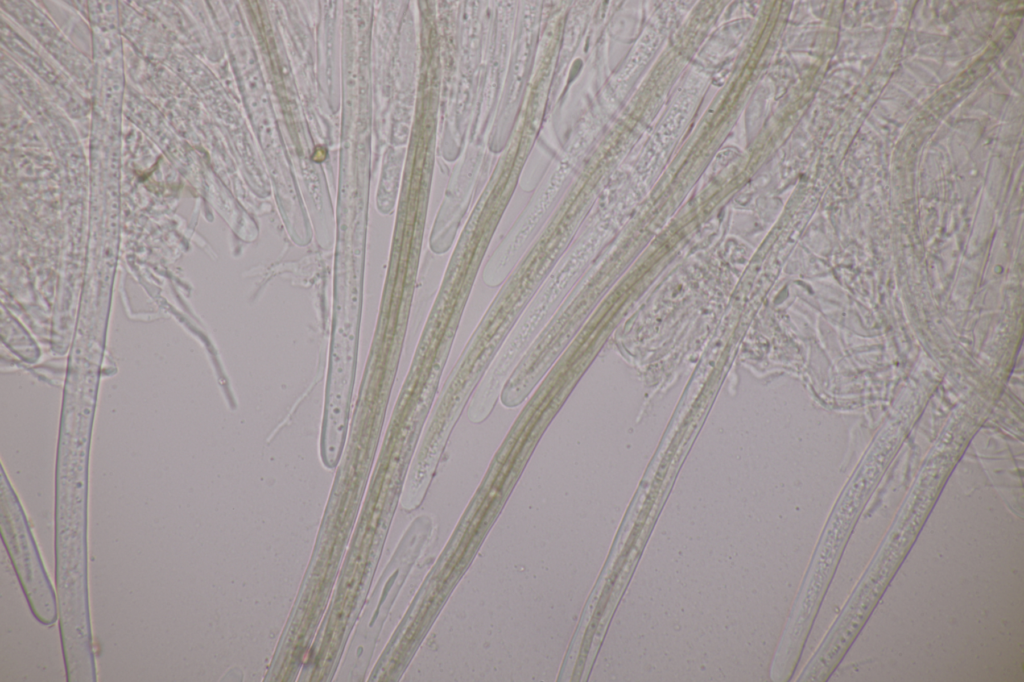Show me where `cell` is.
Returning a JSON list of instances; mask_svg holds the SVG:
<instances>
[{
	"mask_svg": "<svg viewBox=\"0 0 1024 682\" xmlns=\"http://www.w3.org/2000/svg\"><path fill=\"white\" fill-rule=\"evenodd\" d=\"M591 361L568 346L523 403L495 460L520 462L530 456L580 382Z\"/></svg>",
	"mask_w": 1024,
	"mask_h": 682,
	"instance_id": "6da1fadb",
	"label": "cell"
},
{
	"mask_svg": "<svg viewBox=\"0 0 1024 682\" xmlns=\"http://www.w3.org/2000/svg\"><path fill=\"white\" fill-rule=\"evenodd\" d=\"M591 245L574 241L529 302L501 348L502 358L518 362L583 275Z\"/></svg>",
	"mask_w": 1024,
	"mask_h": 682,
	"instance_id": "7a4b0ae2",
	"label": "cell"
},
{
	"mask_svg": "<svg viewBox=\"0 0 1024 682\" xmlns=\"http://www.w3.org/2000/svg\"><path fill=\"white\" fill-rule=\"evenodd\" d=\"M490 246V234L462 236L450 256L435 304L464 312Z\"/></svg>",
	"mask_w": 1024,
	"mask_h": 682,
	"instance_id": "3957f363",
	"label": "cell"
},
{
	"mask_svg": "<svg viewBox=\"0 0 1024 682\" xmlns=\"http://www.w3.org/2000/svg\"><path fill=\"white\" fill-rule=\"evenodd\" d=\"M18 530L19 533H14L9 526L7 533L3 531L4 542L34 614L44 623L53 622L56 608L51 587L25 524H21Z\"/></svg>",
	"mask_w": 1024,
	"mask_h": 682,
	"instance_id": "277c9868",
	"label": "cell"
}]
</instances>
